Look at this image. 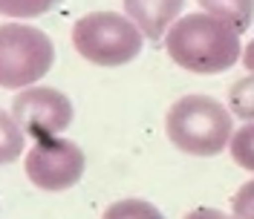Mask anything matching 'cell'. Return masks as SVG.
<instances>
[{"mask_svg":"<svg viewBox=\"0 0 254 219\" xmlns=\"http://www.w3.org/2000/svg\"><path fill=\"white\" fill-rule=\"evenodd\" d=\"M165 49L176 66L196 75H217L243 58L240 32L208 12L182 15L165 35Z\"/></svg>","mask_w":254,"mask_h":219,"instance_id":"cell-1","label":"cell"},{"mask_svg":"<svg viewBox=\"0 0 254 219\" xmlns=\"http://www.w3.org/2000/svg\"><path fill=\"white\" fill-rule=\"evenodd\" d=\"M231 110L211 95H185L171 104L165 130L188 156H217L231 144Z\"/></svg>","mask_w":254,"mask_h":219,"instance_id":"cell-2","label":"cell"},{"mask_svg":"<svg viewBox=\"0 0 254 219\" xmlns=\"http://www.w3.org/2000/svg\"><path fill=\"white\" fill-rule=\"evenodd\" d=\"M72 47L84 61L98 66H125L139 58L144 47L142 29L127 15L116 12H93L75 20Z\"/></svg>","mask_w":254,"mask_h":219,"instance_id":"cell-3","label":"cell"},{"mask_svg":"<svg viewBox=\"0 0 254 219\" xmlns=\"http://www.w3.org/2000/svg\"><path fill=\"white\" fill-rule=\"evenodd\" d=\"M55 63V44L47 32L26 23H0V87L26 90Z\"/></svg>","mask_w":254,"mask_h":219,"instance_id":"cell-4","label":"cell"},{"mask_svg":"<svg viewBox=\"0 0 254 219\" xmlns=\"http://www.w3.org/2000/svg\"><path fill=\"white\" fill-rule=\"evenodd\" d=\"M84 150L69 139H41L26 150V176L35 188L61 193L84 176Z\"/></svg>","mask_w":254,"mask_h":219,"instance_id":"cell-5","label":"cell"},{"mask_svg":"<svg viewBox=\"0 0 254 219\" xmlns=\"http://www.w3.org/2000/svg\"><path fill=\"white\" fill-rule=\"evenodd\" d=\"M12 115L29 139H55L72 124V101L52 87H26L12 101Z\"/></svg>","mask_w":254,"mask_h":219,"instance_id":"cell-6","label":"cell"},{"mask_svg":"<svg viewBox=\"0 0 254 219\" xmlns=\"http://www.w3.org/2000/svg\"><path fill=\"white\" fill-rule=\"evenodd\" d=\"M185 0H125L127 17L142 29L144 38L162 41V35L182 17Z\"/></svg>","mask_w":254,"mask_h":219,"instance_id":"cell-7","label":"cell"},{"mask_svg":"<svg viewBox=\"0 0 254 219\" xmlns=\"http://www.w3.org/2000/svg\"><path fill=\"white\" fill-rule=\"evenodd\" d=\"M202 12L228 23L234 32H249L254 20V0H199Z\"/></svg>","mask_w":254,"mask_h":219,"instance_id":"cell-8","label":"cell"},{"mask_svg":"<svg viewBox=\"0 0 254 219\" xmlns=\"http://www.w3.org/2000/svg\"><path fill=\"white\" fill-rule=\"evenodd\" d=\"M26 150V133L20 130L12 112L0 110V164H12Z\"/></svg>","mask_w":254,"mask_h":219,"instance_id":"cell-9","label":"cell"},{"mask_svg":"<svg viewBox=\"0 0 254 219\" xmlns=\"http://www.w3.org/2000/svg\"><path fill=\"white\" fill-rule=\"evenodd\" d=\"M228 110L231 115H237L243 121H254V72L240 78L228 90Z\"/></svg>","mask_w":254,"mask_h":219,"instance_id":"cell-10","label":"cell"},{"mask_svg":"<svg viewBox=\"0 0 254 219\" xmlns=\"http://www.w3.org/2000/svg\"><path fill=\"white\" fill-rule=\"evenodd\" d=\"M228 153H231V159L237 162L243 170L254 173V121H246L243 127L234 130Z\"/></svg>","mask_w":254,"mask_h":219,"instance_id":"cell-11","label":"cell"},{"mask_svg":"<svg viewBox=\"0 0 254 219\" xmlns=\"http://www.w3.org/2000/svg\"><path fill=\"white\" fill-rule=\"evenodd\" d=\"M101 219H165V217H162V211L156 205L144 202V199H119L104 211Z\"/></svg>","mask_w":254,"mask_h":219,"instance_id":"cell-12","label":"cell"},{"mask_svg":"<svg viewBox=\"0 0 254 219\" xmlns=\"http://www.w3.org/2000/svg\"><path fill=\"white\" fill-rule=\"evenodd\" d=\"M58 0H0V15L6 17H41L47 15L49 9L55 6Z\"/></svg>","mask_w":254,"mask_h":219,"instance_id":"cell-13","label":"cell"},{"mask_svg":"<svg viewBox=\"0 0 254 219\" xmlns=\"http://www.w3.org/2000/svg\"><path fill=\"white\" fill-rule=\"evenodd\" d=\"M231 217L234 219H254V179L246 182L231 199Z\"/></svg>","mask_w":254,"mask_h":219,"instance_id":"cell-14","label":"cell"},{"mask_svg":"<svg viewBox=\"0 0 254 219\" xmlns=\"http://www.w3.org/2000/svg\"><path fill=\"white\" fill-rule=\"evenodd\" d=\"M185 219H234V217L222 214V211H217V208H196V211H190Z\"/></svg>","mask_w":254,"mask_h":219,"instance_id":"cell-15","label":"cell"},{"mask_svg":"<svg viewBox=\"0 0 254 219\" xmlns=\"http://www.w3.org/2000/svg\"><path fill=\"white\" fill-rule=\"evenodd\" d=\"M240 61L246 63V69H249V72H254V38L249 41V47L243 49V58H240Z\"/></svg>","mask_w":254,"mask_h":219,"instance_id":"cell-16","label":"cell"}]
</instances>
